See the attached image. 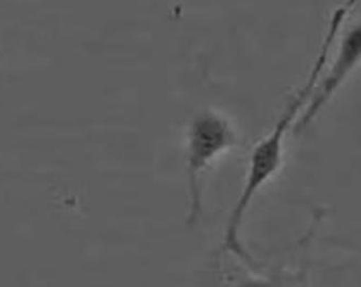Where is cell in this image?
Wrapping results in <instances>:
<instances>
[{"label":"cell","instance_id":"cell-2","mask_svg":"<svg viewBox=\"0 0 361 287\" xmlns=\"http://www.w3.org/2000/svg\"><path fill=\"white\" fill-rule=\"evenodd\" d=\"M236 141V133L226 119L213 111H204L190 122L186 145L188 225H194L202 209L204 177L209 167Z\"/></svg>","mask_w":361,"mask_h":287},{"label":"cell","instance_id":"cell-1","mask_svg":"<svg viewBox=\"0 0 361 287\" xmlns=\"http://www.w3.org/2000/svg\"><path fill=\"white\" fill-rule=\"evenodd\" d=\"M293 121L281 115L271 132L255 145L249 159L248 171L240 196L229 215L225 231V246L243 260L249 256L240 242V228L248 214L249 208L257 193L264 187L281 170L285 151V139Z\"/></svg>","mask_w":361,"mask_h":287},{"label":"cell","instance_id":"cell-3","mask_svg":"<svg viewBox=\"0 0 361 287\" xmlns=\"http://www.w3.org/2000/svg\"><path fill=\"white\" fill-rule=\"evenodd\" d=\"M360 63L361 21H359L341 39L336 58L328 74L322 78V84L316 87L305 114L298 125V130H302L314 120Z\"/></svg>","mask_w":361,"mask_h":287}]
</instances>
